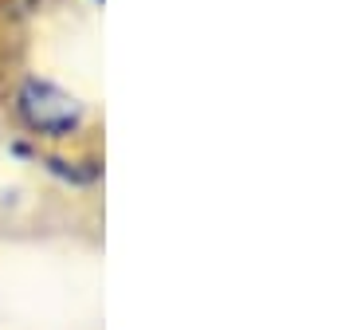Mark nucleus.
<instances>
[{
	"mask_svg": "<svg viewBox=\"0 0 353 330\" xmlns=\"http://www.w3.org/2000/svg\"><path fill=\"white\" fill-rule=\"evenodd\" d=\"M0 115L12 134L36 146H87L99 142V110L79 87L51 71L20 67L0 90Z\"/></svg>",
	"mask_w": 353,
	"mask_h": 330,
	"instance_id": "1",
	"label": "nucleus"
},
{
	"mask_svg": "<svg viewBox=\"0 0 353 330\" xmlns=\"http://www.w3.org/2000/svg\"><path fill=\"white\" fill-rule=\"evenodd\" d=\"M36 173L48 177V185H55L59 193H75V197H94L106 181V157H102L99 142L87 146H39Z\"/></svg>",
	"mask_w": 353,
	"mask_h": 330,
	"instance_id": "2",
	"label": "nucleus"
},
{
	"mask_svg": "<svg viewBox=\"0 0 353 330\" xmlns=\"http://www.w3.org/2000/svg\"><path fill=\"white\" fill-rule=\"evenodd\" d=\"M63 0H0V28H32L51 16Z\"/></svg>",
	"mask_w": 353,
	"mask_h": 330,
	"instance_id": "3",
	"label": "nucleus"
},
{
	"mask_svg": "<svg viewBox=\"0 0 353 330\" xmlns=\"http://www.w3.org/2000/svg\"><path fill=\"white\" fill-rule=\"evenodd\" d=\"M79 4H83L87 12H102V8H106V0H79Z\"/></svg>",
	"mask_w": 353,
	"mask_h": 330,
	"instance_id": "4",
	"label": "nucleus"
},
{
	"mask_svg": "<svg viewBox=\"0 0 353 330\" xmlns=\"http://www.w3.org/2000/svg\"><path fill=\"white\" fill-rule=\"evenodd\" d=\"M4 134H8V126H4V115H0V142H4Z\"/></svg>",
	"mask_w": 353,
	"mask_h": 330,
	"instance_id": "5",
	"label": "nucleus"
}]
</instances>
